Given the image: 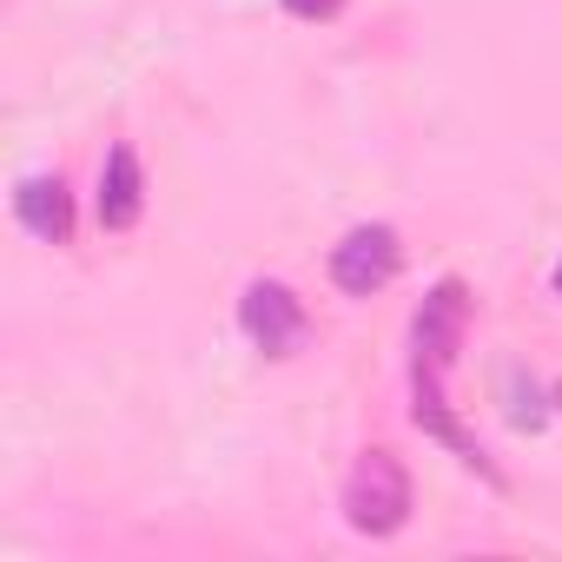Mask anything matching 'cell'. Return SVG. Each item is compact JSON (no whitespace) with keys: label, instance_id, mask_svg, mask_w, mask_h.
I'll return each instance as SVG.
<instances>
[{"label":"cell","instance_id":"4","mask_svg":"<svg viewBox=\"0 0 562 562\" xmlns=\"http://www.w3.org/2000/svg\"><path fill=\"white\" fill-rule=\"evenodd\" d=\"M404 271V238H397V225H351L338 245H331V285L345 292V299H378L391 278Z\"/></svg>","mask_w":562,"mask_h":562},{"label":"cell","instance_id":"3","mask_svg":"<svg viewBox=\"0 0 562 562\" xmlns=\"http://www.w3.org/2000/svg\"><path fill=\"white\" fill-rule=\"evenodd\" d=\"M238 331L258 358H292L305 345V299L285 278H251L238 299Z\"/></svg>","mask_w":562,"mask_h":562},{"label":"cell","instance_id":"1","mask_svg":"<svg viewBox=\"0 0 562 562\" xmlns=\"http://www.w3.org/2000/svg\"><path fill=\"white\" fill-rule=\"evenodd\" d=\"M463 325H470V292L463 278H437V285L424 292V305L411 312V424L443 443L463 470H476L490 490H503V470L483 457V443L457 424V404L443 391L450 364H457V345H463Z\"/></svg>","mask_w":562,"mask_h":562},{"label":"cell","instance_id":"6","mask_svg":"<svg viewBox=\"0 0 562 562\" xmlns=\"http://www.w3.org/2000/svg\"><path fill=\"white\" fill-rule=\"evenodd\" d=\"M14 218L41 245H74V192L60 172H27L14 186Z\"/></svg>","mask_w":562,"mask_h":562},{"label":"cell","instance_id":"5","mask_svg":"<svg viewBox=\"0 0 562 562\" xmlns=\"http://www.w3.org/2000/svg\"><path fill=\"white\" fill-rule=\"evenodd\" d=\"M93 218H100V232H133L146 218V172H139L133 146H106L100 186H93Z\"/></svg>","mask_w":562,"mask_h":562},{"label":"cell","instance_id":"2","mask_svg":"<svg viewBox=\"0 0 562 562\" xmlns=\"http://www.w3.org/2000/svg\"><path fill=\"white\" fill-rule=\"evenodd\" d=\"M411 503H417V490H411V470L397 463V450H364L345 476V496H338L345 522L371 542L397 536L411 522Z\"/></svg>","mask_w":562,"mask_h":562},{"label":"cell","instance_id":"7","mask_svg":"<svg viewBox=\"0 0 562 562\" xmlns=\"http://www.w3.org/2000/svg\"><path fill=\"white\" fill-rule=\"evenodd\" d=\"M292 21H305V27H325V21H338L345 14V0H278Z\"/></svg>","mask_w":562,"mask_h":562},{"label":"cell","instance_id":"8","mask_svg":"<svg viewBox=\"0 0 562 562\" xmlns=\"http://www.w3.org/2000/svg\"><path fill=\"white\" fill-rule=\"evenodd\" d=\"M549 285H555V299H562V258H555V271H549Z\"/></svg>","mask_w":562,"mask_h":562}]
</instances>
